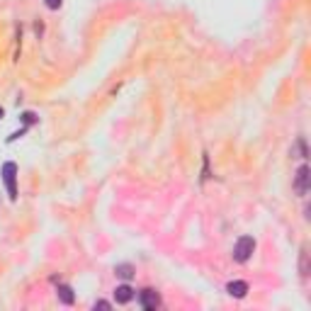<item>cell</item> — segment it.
I'll return each mask as SVG.
<instances>
[{"mask_svg":"<svg viewBox=\"0 0 311 311\" xmlns=\"http://www.w3.org/2000/svg\"><path fill=\"white\" fill-rule=\"evenodd\" d=\"M253 251H256V241H253V236H241L236 245H233V260L236 263H245L248 258L253 256Z\"/></svg>","mask_w":311,"mask_h":311,"instance_id":"obj_1","label":"cell"},{"mask_svg":"<svg viewBox=\"0 0 311 311\" xmlns=\"http://www.w3.org/2000/svg\"><path fill=\"white\" fill-rule=\"evenodd\" d=\"M15 175H17V166L15 163H5L3 166V180L8 185V192H10V200L17 197V188H15Z\"/></svg>","mask_w":311,"mask_h":311,"instance_id":"obj_2","label":"cell"},{"mask_svg":"<svg viewBox=\"0 0 311 311\" xmlns=\"http://www.w3.org/2000/svg\"><path fill=\"white\" fill-rule=\"evenodd\" d=\"M139 301H141L144 309H156V306L161 304V297H158L156 289H144V292L139 294Z\"/></svg>","mask_w":311,"mask_h":311,"instance_id":"obj_3","label":"cell"},{"mask_svg":"<svg viewBox=\"0 0 311 311\" xmlns=\"http://www.w3.org/2000/svg\"><path fill=\"white\" fill-rule=\"evenodd\" d=\"M226 292H229L231 297H236V299H243L245 292H248V285H245V282H241V279H233V282H229V285H226Z\"/></svg>","mask_w":311,"mask_h":311,"instance_id":"obj_4","label":"cell"},{"mask_svg":"<svg viewBox=\"0 0 311 311\" xmlns=\"http://www.w3.org/2000/svg\"><path fill=\"white\" fill-rule=\"evenodd\" d=\"M134 297V289L129 285H119V287L114 289V299L119 301V304H127V301H132Z\"/></svg>","mask_w":311,"mask_h":311,"instance_id":"obj_5","label":"cell"},{"mask_svg":"<svg viewBox=\"0 0 311 311\" xmlns=\"http://www.w3.org/2000/svg\"><path fill=\"white\" fill-rule=\"evenodd\" d=\"M56 294H58V299L64 301V304H73V289L68 287V285H58Z\"/></svg>","mask_w":311,"mask_h":311,"instance_id":"obj_6","label":"cell"},{"mask_svg":"<svg viewBox=\"0 0 311 311\" xmlns=\"http://www.w3.org/2000/svg\"><path fill=\"white\" fill-rule=\"evenodd\" d=\"M306 180H309V168L301 166L299 173H297V190L299 192H306Z\"/></svg>","mask_w":311,"mask_h":311,"instance_id":"obj_7","label":"cell"},{"mask_svg":"<svg viewBox=\"0 0 311 311\" xmlns=\"http://www.w3.org/2000/svg\"><path fill=\"white\" fill-rule=\"evenodd\" d=\"M114 272L119 275V277H124V279H129L134 275V267L132 265H117L114 267Z\"/></svg>","mask_w":311,"mask_h":311,"instance_id":"obj_8","label":"cell"},{"mask_svg":"<svg viewBox=\"0 0 311 311\" xmlns=\"http://www.w3.org/2000/svg\"><path fill=\"white\" fill-rule=\"evenodd\" d=\"M46 8H51V10H58L61 8V0H44Z\"/></svg>","mask_w":311,"mask_h":311,"instance_id":"obj_9","label":"cell"},{"mask_svg":"<svg viewBox=\"0 0 311 311\" xmlns=\"http://www.w3.org/2000/svg\"><path fill=\"white\" fill-rule=\"evenodd\" d=\"M112 304L110 301H98V304H95V309H110Z\"/></svg>","mask_w":311,"mask_h":311,"instance_id":"obj_10","label":"cell"},{"mask_svg":"<svg viewBox=\"0 0 311 311\" xmlns=\"http://www.w3.org/2000/svg\"><path fill=\"white\" fill-rule=\"evenodd\" d=\"M22 117H24V122H27V124L34 122V114H32V112H27V114H22Z\"/></svg>","mask_w":311,"mask_h":311,"instance_id":"obj_11","label":"cell"},{"mask_svg":"<svg viewBox=\"0 0 311 311\" xmlns=\"http://www.w3.org/2000/svg\"><path fill=\"white\" fill-rule=\"evenodd\" d=\"M0 117H3V110H0Z\"/></svg>","mask_w":311,"mask_h":311,"instance_id":"obj_12","label":"cell"}]
</instances>
